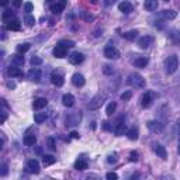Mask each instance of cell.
<instances>
[{
	"mask_svg": "<svg viewBox=\"0 0 180 180\" xmlns=\"http://www.w3.org/2000/svg\"><path fill=\"white\" fill-rule=\"evenodd\" d=\"M127 85L132 86L135 89H142V87H145V79L138 73H132L127 77Z\"/></svg>",
	"mask_w": 180,
	"mask_h": 180,
	"instance_id": "6da1fadb",
	"label": "cell"
},
{
	"mask_svg": "<svg viewBox=\"0 0 180 180\" xmlns=\"http://www.w3.org/2000/svg\"><path fill=\"white\" fill-rule=\"evenodd\" d=\"M177 68H179V58L176 55H172L165 59V69L169 75L175 73L177 70Z\"/></svg>",
	"mask_w": 180,
	"mask_h": 180,
	"instance_id": "7a4b0ae2",
	"label": "cell"
},
{
	"mask_svg": "<svg viewBox=\"0 0 180 180\" xmlns=\"http://www.w3.org/2000/svg\"><path fill=\"white\" fill-rule=\"evenodd\" d=\"M104 99H106V94H97L93 97V100L89 103V108L90 110H96V108H100L101 107V104L104 103Z\"/></svg>",
	"mask_w": 180,
	"mask_h": 180,
	"instance_id": "3957f363",
	"label": "cell"
},
{
	"mask_svg": "<svg viewBox=\"0 0 180 180\" xmlns=\"http://www.w3.org/2000/svg\"><path fill=\"white\" fill-rule=\"evenodd\" d=\"M82 120V114L80 113H75L70 114L66 117V127H75V125H79Z\"/></svg>",
	"mask_w": 180,
	"mask_h": 180,
	"instance_id": "277c9868",
	"label": "cell"
},
{
	"mask_svg": "<svg viewBox=\"0 0 180 180\" xmlns=\"http://www.w3.org/2000/svg\"><path fill=\"white\" fill-rule=\"evenodd\" d=\"M27 172L34 173V175L40 173V163H38L37 159H30L27 162Z\"/></svg>",
	"mask_w": 180,
	"mask_h": 180,
	"instance_id": "5b68a950",
	"label": "cell"
},
{
	"mask_svg": "<svg viewBox=\"0 0 180 180\" xmlns=\"http://www.w3.org/2000/svg\"><path fill=\"white\" fill-rule=\"evenodd\" d=\"M65 6H66V0H58L56 3L51 4V11L54 14H61L63 9H65Z\"/></svg>",
	"mask_w": 180,
	"mask_h": 180,
	"instance_id": "8992f818",
	"label": "cell"
},
{
	"mask_svg": "<svg viewBox=\"0 0 180 180\" xmlns=\"http://www.w3.org/2000/svg\"><path fill=\"white\" fill-rule=\"evenodd\" d=\"M148 128L151 129L152 132H162L165 129V124H162L161 121H148Z\"/></svg>",
	"mask_w": 180,
	"mask_h": 180,
	"instance_id": "52a82bcc",
	"label": "cell"
},
{
	"mask_svg": "<svg viewBox=\"0 0 180 180\" xmlns=\"http://www.w3.org/2000/svg\"><path fill=\"white\" fill-rule=\"evenodd\" d=\"M104 56H106L107 59H117L118 56H120V51L114 47H106V49H104Z\"/></svg>",
	"mask_w": 180,
	"mask_h": 180,
	"instance_id": "ba28073f",
	"label": "cell"
},
{
	"mask_svg": "<svg viewBox=\"0 0 180 180\" xmlns=\"http://www.w3.org/2000/svg\"><path fill=\"white\" fill-rule=\"evenodd\" d=\"M66 54H68V48H65L63 45L58 44L55 48H54V56H55V58H59V59L65 58Z\"/></svg>",
	"mask_w": 180,
	"mask_h": 180,
	"instance_id": "9c48e42d",
	"label": "cell"
},
{
	"mask_svg": "<svg viewBox=\"0 0 180 180\" xmlns=\"http://www.w3.org/2000/svg\"><path fill=\"white\" fill-rule=\"evenodd\" d=\"M83 61H85V55L80 54V52H75V54H72L69 56V62L72 65H80Z\"/></svg>",
	"mask_w": 180,
	"mask_h": 180,
	"instance_id": "30bf717a",
	"label": "cell"
},
{
	"mask_svg": "<svg viewBox=\"0 0 180 180\" xmlns=\"http://www.w3.org/2000/svg\"><path fill=\"white\" fill-rule=\"evenodd\" d=\"M28 79L30 80H33V82H35V83H38V82L41 80V70L38 69V68H35V66H34L33 69H30Z\"/></svg>",
	"mask_w": 180,
	"mask_h": 180,
	"instance_id": "8fae6325",
	"label": "cell"
},
{
	"mask_svg": "<svg viewBox=\"0 0 180 180\" xmlns=\"http://www.w3.org/2000/svg\"><path fill=\"white\" fill-rule=\"evenodd\" d=\"M51 82H52V85H55L56 87H61V86L63 85V76L62 75H59L58 72H54V73L51 75Z\"/></svg>",
	"mask_w": 180,
	"mask_h": 180,
	"instance_id": "7c38bea8",
	"label": "cell"
},
{
	"mask_svg": "<svg viewBox=\"0 0 180 180\" xmlns=\"http://www.w3.org/2000/svg\"><path fill=\"white\" fill-rule=\"evenodd\" d=\"M152 97H154V93L152 92H146L145 94L142 96V99H141V104H142V107H149L152 104Z\"/></svg>",
	"mask_w": 180,
	"mask_h": 180,
	"instance_id": "4fadbf2b",
	"label": "cell"
},
{
	"mask_svg": "<svg viewBox=\"0 0 180 180\" xmlns=\"http://www.w3.org/2000/svg\"><path fill=\"white\" fill-rule=\"evenodd\" d=\"M152 42H154V38H152L151 35H145V37H142L138 41V45H139V48H142V49H146Z\"/></svg>",
	"mask_w": 180,
	"mask_h": 180,
	"instance_id": "5bb4252c",
	"label": "cell"
},
{
	"mask_svg": "<svg viewBox=\"0 0 180 180\" xmlns=\"http://www.w3.org/2000/svg\"><path fill=\"white\" fill-rule=\"evenodd\" d=\"M115 134H117L118 136L120 135H122L124 134V131H125V124H124V117H120L117 120V124H115Z\"/></svg>",
	"mask_w": 180,
	"mask_h": 180,
	"instance_id": "9a60e30c",
	"label": "cell"
},
{
	"mask_svg": "<svg viewBox=\"0 0 180 180\" xmlns=\"http://www.w3.org/2000/svg\"><path fill=\"white\" fill-rule=\"evenodd\" d=\"M48 104V100L44 99V97H40V99H35L33 103V108L34 110H41V108H44V107H47Z\"/></svg>",
	"mask_w": 180,
	"mask_h": 180,
	"instance_id": "2e32d148",
	"label": "cell"
},
{
	"mask_svg": "<svg viewBox=\"0 0 180 180\" xmlns=\"http://www.w3.org/2000/svg\"><path fill=\"white\" fill-rule=\"evenodd\" d=\"M20 28H21V24L16 19H13L10 23L6 24V30H9V31H20Z\"/></svg>",
	"mask_w": 180,
	"mask_h": 180,
	"instance_id": "e0dca14e",
	"label": "cell"
},
{
	"mask_svg": "<svg viewBox=\"0 0 180 180\" xmlns=\"http://www.w3.org/2000/svg\"><path fill=\"white\" fill-rule=\"evenodd\" d=\"M72 83H73L76 87H82V86L85 85V77H83V75L75 73L73 76H72Z\"/></svg>",
	"mask_w": 180,
	"mask_h": 180,
	"instance_id": "ac0fdd59",
	"label": "cell"
},
{
	"mask_svg": "<svg viewBox=\"0 0 180 180\" xmlns=\"http://www.w3.org/2000/svg\"><path fill=\"white\" fill-rule=\"evenodd\" d=\"M118 10L124 13V14H129L132 11V4L128 3V2H122V3L118 4Z\"/></svg>",
	"mask_w": 180,
	"mask_h": 180,
	"instance_id": "d6986e66",
	"label": "cell"
},
{
	"mask_svg": "<svg viewBox=\"0 0 180 180\" xmlns=\"http://www.w3.org/2000/svg\"><path fill=\"white\" fill-rule=\"evenodd\" d=\"M155 152H156V155H158L159 158L163 159V161H166V159H168V154H166L165 146H163V145H161V143L155 145Z\"/></svg>",
	"mask_w": 180,
	"mask_h": 180,
	"instance_id": "ffe728a7",
	"label": "cell"
},
{
	"mask_svg": "<svg viewBox=\"0 0 180 180\" xmlns=\"http://www.w3.org/2000/svg\"><path fill=\"white\" fill-rule=\"evenodd\" d=\"M143 7L146 11H155L158 9V0H145Z\"/></svg>",
	"mask_w": 180,
	"mask_h": 180,
	"instance_id": "44dd1931",
	"label": "cell"
},
{
	"mask_svg": "<svg viewBox=\"0 0 180 180\" xmlns=\"http://www.w3.org/2000/svg\"><path fill=\"white\" fill-rule=\"evenodd\" d=\"M7 73H9V76H11V77H19V76H23L21 69H20L19 66H14V65H11V66L9 68Z\"/></svg>",
	"mask_w": 180,
	"mask_h": 180,
	"instance_id": "7402d4cb",
	"label": "cell"
},
{
	"mask_svg": "<svg viewBox=\"0 0 180 180\" xmlns=\"http://www.w3.org/2000/svg\"><path fill=\"white\" fill-rule=\"evenodd\" d=\"M149 63V59L145 58V56H139V58H136L134 61V66L135 68H145Z\"/></svg>",
	"mask_w": 180,
	"mask_h": 180,
	"instance_id": "603a6c76",
	"label": "cell"
},
{
	"mask_svg": "<svg viewBox=\"0 0 180 180\" xmlns=\"http://www.w3.org/2000/svg\"><path fill=\"white\" fill-rule=\"evenodd\" d=\"M62 103L65 107H72L75 104V97L72 94H69V93H68V94H63Z\"/></svg>",
	"mask_w": 180,
	"mask_h": 180,
	"instance_id": "cb8c5ba5",
	"label": "cell"
},
{
	"mask_svg": "<svg viewBox=\"0 0 180 180\" xmlns=\"http://www.w3.org/2000/svg\"><path fill=\"white\" fill-rule=\"evenodd\" d=\"M35 142H37V136L34 134H28V135L24 136V145L26 146H34Z\"/></svg>",
	"mask_w": 180,
	"mask_h": 180,
	"instance_id": "d4e9b609",
	"label": "cell"
},
{
	"mask_svg": "<svg viewBox=\"0 0 180 180\" xmlns=\"http://www.w3.org/2000/svg\"><path fill=\"white\" fill-rule=\"evenodd\" d=\"M75 169L76 170H86L87 169V162L85 159H77L75 162Z\"/></svg>",
	"mask_w": 180,
	"mask_h": 180,
	"instance_id": "484cf974",
	"label": "cell"
},
{
	"mask_svg": "<svg viewBox=\"0 0 180 180\" xmlns=\"http://www.w3.org/2000/svg\"><path fill=\"white\" fill-rule=\"evenodd\" d=\"M56 162V158H54L52 155H44L42 156V163H44V166H51L54 165Z\"/></svg>",
	"mask_w": 180,
	"mask_h": 180,
	"instance_id": "4316f807",
	"label": "cell"
},
{
	"mask_svg": "<svg viewBox=\"0 0 180 180\" xmlns=\"http://www.w3.org/2000/svg\"><path fill=\"white\" fill-rule=\"evenodd\" d=\"M23 63H24V56L13 55V58H11V65H14V66H21Z\"/></svg>",
	"mask_w": 180,
	"mask_h": 180,
	"instance_id": "83f0119b",
	"label": "cell"
},
{
	"mask_svg": "<svg viewBox=\"0 0 180 180\" xmlns=\"http://www.w3.org/2000/svg\"><path fill=\"white\" fill-rule=\"evenodd\" d=\"M136 35H138V31H136V30H131V31H128V33L122 34V37H124L127 41H134L136 38Z\"/></svg>",
	"mask_w": 180,
	"mask_h": 180,
	"instance_id": "f1b7e54d",
	"label": "cell"
},
{
	"mask_svg": "<svg viewBox=\"0 0 180 180\" xmlns=\"http://www.w3.org/2000/svg\"><path fill=\"white\" fill-rule=\"evenodd\" d=\"M162 14H163V17H165L166 20H173V19H176L177 13L175 10H165Z\"/></svg>",
	"mask_w": 180,
	"mask_h": 180,
	"instance_id": "f546056e",
	"label": "cell"
},
{
	"mask_svg": "<svg viewBox=\"0 0 180 180\" xmlns=\"http://www.w3.org/2000/svg\"><path fill=\"white\" fill-rule=\"evenodd\" d=\"M127 136H128L131 141H136L138 139V131H136V128H131L127 131Z\"/></svg>",
	"mask_w": 180,
	"mask_h": 180,
	"instance_id": "4dcf8cb0",
	"label": "cell"
},
{
	"mask_svg": "<svg viewBox=\"0 0 180 180\" xmlns=\"http://www.w3.org/2000/svg\"><path fill=\"white\" fill-rule=\"evenodd\" d=\"M11 19H13V13H11L10 10H4L3 14H2V20H3V23H10Z\"/></svg>",
	"mask_w": 180,
	"mask_h": 180,
	"instance_id": "1f68e13d",
	"label": "cell"
},
{
	"mask_svg": "<svg viewBox=\"0 0 180 180\" xmlns=\"http://www.w3.org/2000/svg\"><path fill=\"white\" fill-rule=\"evenodd\" d=\"M115 110H117V103H115V101H111V103L107 106V110H106L107 115H113V114L115 113Z\"/></svg>",
	"mask_w": 180,
	"mask_h": 180,
	"instance_id": "d6a6232c",
	"label": "cell"
},
{
	"mask_svg": "<svg viewBox=\"0 0 180 180\" xmlns=\"http://www.w3.org/2000/svg\"><path fill=\"white\" fill-rule=\"evenodd\" d=\"M45 118H47V114L45 113H35V115H34V121L37 122V124H41V122L45 121Z\"/></svg>",
	"mask_w": 180,
	"mask_h": 180,
	"instance_id": "836d02e7",
	"label": "cell"
},
{
	"mask_svg": "<svg viewBox=\"0 0 180 180\" xmlns=\"http://www.w3.org/2000/svg\"><path fill=\"white\" fill-rule=\"evenodd\" d=\"M30 49V44H20L19 47H17V52L19 54H24V52H27Z\"/></svg>",
	"mask_w": 180,
	"mask_h": 180,
	"instance_id": "e575fe53",
	"label": "cell"
},
{
	"mask_svg": "<svg viewBox=\"0 0 180 180\" xmlns=\"http://www.w3.org/2000/svg\"><path fill=\"white\" fill-rule=\"evenodd\" d=\"M30 62H31V65H33V66H40L41 63H42V59H41L40 56H33Z\"/></svg>",
	"mask_w": 180,
	"mask_h": 180,
	"instance_id": "d590c367",
	"label": "cell"
},
{
	"mask_svg": "<svg viewBox=\"0 0 180 180\" xmlns=\"http://www.w3.org/2000/svg\"><path fill=\"white\" fill-rule=\"evenodd\" d=\"M131 97H132V92L131 90H127V92H124L121 94V100H124V101H128Z\"/></svg>",
	"mask_w": 180,
	"mask_h": 180,
	"instance_id": "8d00e7d4",
	"label": "cell"
},
{
	"mask_svg": "<svg viewBox=\"0 0 180 180\" xmlns=\"http://www.w3.org/2000/svg\"><path fill=\"white\" fill-rule=\"evenodd\" d=\"M26 23H27V26H30V27H33L34 24H35V19H34L33 16H27L26 17Z\"/></svg>",
	"mask_w": 180,
	"mask_h": 180,
	"instance_id": "74e56055",
	"label": "cell"
},
{
	"mask_svg": "<svg viewBox=\"0 0 180 180\" xmlns=\"http://www.w3.org/2000/svg\"><path fill=\"white\" fill-rule=\"evenodd\" d=\"M34 10V6L33 3H30V2H27V3H24V11H27V13H31V11Z\"/></svg>",
	"mask_w": 180,
	"mask_h": 180,
	"instance_id": "f35d334b",
	"label": "cell"
},
{
	"mask_svg": "<svg viewBox=\"0 0 180 180\" xmlns=\"http://www.w3.org/2000/svg\"><path fill=\"white\" fill-rule=\"evenodd\" d=\"M59 44L63 45L65 48H73V47H75V42H73V41H61Z\"/></svg>",
	"mask_w": 180,
	"mask_h": 180,
	"instance_id": "ab89813d",
	"label": "cell"
},
{
	"mask_svg": "<svg viewBox=\"0 0 180 180\" xmlns=\"http://www.w3.org/2000/svg\"><path fill=\"white\" fill-rule=\"evenodd\" d=\"M47 142H48V148H49L51 151H55L56 146H55V142H54V138H48Z\"/></svg>",
	"mask_w": 180,
	"mask_h": 180,
	"instance_id": "60d3db41",
	"label": "cell"
},
{
	"mask_svg": "<svg viewBox=\"0 0 180 180\" xmlns=\"http://www.w3.org/2000/svg\"><path fill=\"white\" fill-rule=\"evenodd\" d=\"M106 179H108V180H117V179H118V176H117V173L108 172V173L106 175Z\"/></svg>",
	"mask_w": 180,
	"mask_h": 180,
	"instance_id": "b9f144b4",
	"label": "cell"
},
{
	"mask_svg": "<svg viewBox=\"0 0 180 180\" xmlns=\"http://www.w3.org/2000/svg\"><path fill=\"white\" fill-rule=\"evenodd\" d=\"M103 72L106 75H111L114 72V68L113 66H110V65H106V66H104V69H103Z\"/></svg>",
	"mask_w": 180,
	"mask_h": 180,
	"instance_id": "7bdbcfd3",
	"label": "cell"
},
{
	"mask_svg": "<svg viewBox=\"0 0 180 180\" xmlns=\"http://www.w3.org/2000/svg\"><path fill=\"white\" fill-rule=\"evenodd\" d=\"M107 162H108V163H115V162H117V155H115V154L110 155V156L107 158Z\"/></svg>",
	"mask_w": 180,
	"mask_h": 180,
	"instance_id": "ee69618b",
	"label": "cell"
},
{
	"mask_svg": "<svg viewBox=\"0 0 180 180\" xmlns=\"http://www.w3.org/2000/svg\"><path fill=\"white\" fill-rule=\"evenodd\" d=\"M101 127H103V129L104 131H111V125H110V122L108 121H103V125H101Z\"/></svg>",
	"mask_w": 180,
	"mask_h": 180,
	"instance_id": "f6af8a7d",
	"label": "cell"
},
{
	"mask_svg": "<svg viewBox=\"0 0 180 180\" xmlns=\"http://www.w3.org/2000/svg\"><path fill=\"white\" fill-rule=\"evenodd\" d=\"M7 165H6V163H3V165H2V172H0V175H2V176H6V175H7Z\"/></svg>",
	"mask_w": 180,
	"mask_h": 180,
	"instance_id": "bcb514c9",
	"label": "cell"
},
{
	"mask_svg": "<svg viewBox=\"0 0 180 180\" xmlns=\"http://www.w3.org/2000/svg\"><path fill=\"white\" fill-rule=\"evenodd\" d=\"M129 161H131V162H136V161H138V154H136V152H131V155H129Z\"/></svg>",
	"mask_w": 180,
	"mask_h": 180,
	"instance_id": "7dc6e473",
	"label": "cell"
},
{
	"mask_svg": "<svg viewBox=\"0 0 180 180\" xmlns=\"http://www.w3.org/2000/svg\"><path fill=\"white\" fill-rule=\"evenodd\" d=\"M21 4H23V0H13V6H14L16 9L21 7Z\"/></svg>",
	"mask_w": 180,
	"mask_h": 180,
	"instance_id": "c3c4849f",
	"label": "cell"
},
{
	"mask_svg": "<svg viewBox=\"0 0 180 180\" xmlns=\"http://www.w3.org/2000/svg\"><path fill=\"white\" fill-rule=\"evenodd\" d=\"M6 120H7V114H6V113L3 111V113H2V120H0V124H3V122L6 121Z\"/></svg>",
	"mask_w": 180,
	"mask_h": 180,
	"instance_id": "681fc988",
	"label": "cell"
},
{
	"mask_svg": "<svg viewBox=\"0 0 180 180\" xmlns=\"http://www.w3.org/2000/svg\"><path fill=\"white\" fill-rule=\"evenodd\" d=\"M115 2H117V0H104V4H106V6H113Z\"/></svg>",
	"mask_w": 180,
	"mask_h": 180,
	"instance_id": "f907efd6",
	"label": "cell"
},
{
	"mask_svg": "<svg viewBox=\"0 0 180 180\" xmlns=\"http://www.w3.org/2000/svg\"><path fill=\"white\" fill-rule=\"evenodd\" d=\"M70 136H72V138H75V139H77V138H79V134H77L76 131H72V132H70Z\"/></svg>",
	"mask_w": 180,
	"mask_h": 180,
	"instance_id": "816d5d0a",
	"label": "cell"
},
{
	"mask_svg": "<svg viewBox=\"0 0 180 180\" xmlns=\"http://www.w3.org/2000/svg\"><path fill=\"white\" fill-rule=\"evenodd\" d=\"M7 87L14 89L16 87V83H14V82H7Z\"/></svg>",
	"mask_w": 180,
	"mask_h": 180,
	"instance_id": "f5cc1de1",
	"label": "cell"
},
{
	"mask_svg": "<svg viewBox=\"0 0 180 180\" xmlns=\"http://www.w3.org/2000/svg\"><path fill=\"white\" fill-rule=\"evenodd\" d=\"M9 2H10V0H0V4H2V6H7Z\"/></svg>",
	"mask_w": 180,
	"mask_h": 180,
	"instance_id": "db71d44e",
	"label": "cell"
},
{
	"mask_svg": "<svg viewBox=\"0 0 180 180\" xmlns=\"http://www.w3.org/2000/svg\"><path fill=\"white\" fill-rule=\"evenodd\" d=\"M179 154H180V141H179Z\"/></svg>",
	"mask_w": 180,
	"mask_h": 180,
	"instance_id": "11a10c76",
	"label": "cell"
},
{
	"mask_svg": "<svg viewBox=\"0 0 180 180\" xmlns=\"http://www.w3.org/2000/svg\"><path fill=\"white\" fill-rule=\"evenodd\" d=\"M90 2H92V3H96V0H90Z\"/></svg>",
	"mask_w": 180,
	"mask_h": 180,
	"instance_id": "9f6ffc18",
	"label": "cell"
},
{
	"mask_svg": "<svg viewBox=\"0 0 180 180\" xmlns=\"http://www.w3.org/2000/svg\"><path fill=\"white\" fill-rule=\"evenodd\" d=\"M47 2H52V0H47Z\"/></svg>",
	"mask_w": 180,
	"mask_h": 180,
	"instance_id": "6f0895ef",
	"label": "cell"
},
{
	"mask_svg": "<svg viewBox=\"0 0 180 180\" xmlns=\"http://www.w3.org/2000/svg\"><path fill=\"white\" fill-rule=\"evenodd\" d=\"M165 2H169V0H165Z\"/></svg>",
	"mask_w": 180,
	"mask_h": 180,
	"instance_id": "680465c9",
	"label": "cell"
}]
</instances>
